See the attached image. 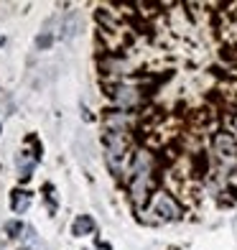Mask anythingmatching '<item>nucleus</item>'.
I'll list each match as a JSON object with an SVG mask.
<instances>
[{
	"label": "nucleus",
	"mask_w": 237,
	"mask_h": 250,
	"mask_svg": "<svg viewBox=\"0 0 237 250\" xmlns=\"http://www.w3.org/2000/svg\"><path fill=\"white\" fill-rule=\"evenodd\" d=\"M128 194L135 209H145L156 194V156L148 148H135L125 171Z\"/></svg>",
	"instance_id": "f257e3e1"
},
{
	"label": "nucleus",
	"mask_w": 237,
	"mask_h": 250,
	"mask_svg": "<svg viewBox=\"0 0 237 250\" xmlns=\"http://www.w3.org/2000/svg\"><path fill=\"white\" fill-rule=\"evenodd\" d=\"M145 214V222H151V225H166V222H178L184 217V207H181V202H178L174 197V191H168V189H158L151 204L145 209H140Z\"/></svg>",
	"instance_id": "f03ea898"
},
{
	"label": "nucleus",
	"mask_w": 237,
	"mask_h": 250,
	"mask_svg": "<svg viewBox=\"0 0 237 250\" xmlns=\"http://www.w3.org/2000/svg\"><path fill=\"white\" fill-rule=\"evenodd\" d=\"M102 146H105V164L110 168L112 176H122L125 179V171L130 166V148H128V135L125 133H112L105 130L102 133Z\"/></svg>",
	"instance_id": "7ed1b4c3"
},
{
	"label": "nucleus",
	"mask_w": 237,
	"mask_h": 250,
	"mask_svg": "<svg viewBox=\"0 0 237 250\" xmlns=\"http://www.w3.org/2000/svg\"><path fill=\"white\" fill-rule=\"evenodd\" d=\"M107 87V95L115 102V110H125V112H133L135 107L143 105L145 100V92L140 84H133V82H125V79H115V82L105 84Z\"/></svg>",
	"instance_id": "20e7f679"
},
{
	"label": "nucleus",
	"mask_w": 237,
	"mask_h": 250,
	"mask_svg": "<svg viewBox=\"0 0 237 250\" xmlns=\"http://www.w3.org/2000/svg\"><path fill=\"white\" fill-rule=\"evenodd\" d=\"M39 164V153H31V151H20L16 158V166H18V174L20 179H28L33 174V168Z\"/></svg>",
	"instance_id": "39448f33"
},
{
	"label": "nucleus",
	"mask_w": 237,
	"mask_h": 250,
	"mask_svg": "<svg viewBox=\"0 0 237 250\" xmlns=\"http://www.w3.org/2000/svg\"><path fill=\"white\" fill-rule=\"evenodd\" d=\"M72 232H74L77 237L95 232V220L89 217V214H82V217H77V220H74V227H72Z\"/></svg>",
	"instance_id": "423d86ee"
},
{
	"label": "nucleus",
	"mask_w": 237,
	"mask_h": 250,
	"mask_svg": "<svg viewBox=\"0 0 237 250\" xmlns=\"http://www.w3.org/2000/svg\"><path fill=\"white\" fill-rule=\"evenodd\" d=\"M28 204H31V197H28V191H13V212H26L28 209Z\"/></svg>",
	"instance_id": "0eeeda50"
},
{
	"label": "nucleus",
	"mask_w": 237,
	"mask_h": 250,
	"mask_svg": "<svg viewBox=\"0 0 237 250\" xmlns=\"http://www.w3.org/2000/svg\"><path fill=\"white\" fill-rule=\"evenodd\" d=\"M26 227L20 225V222H10V225H5V232L10 235V237H20V232H23Z\"/></svg>",
	"instance_id": "6e6552de"
},
{
	"label": "nucleus",
	"mask_w": 237,
	"mask_h": 250,
	"mask_svg": "<svg viewBox=\"0 0 237 250\" xmlns=\"http://www.w3.org/2000/svg\"><path fill=\"white\" fill-rule=\"evenodd\" d=\"M224 130H230V133L235 135V138H237V110L230 115V123H227V128H224Z\"/></svg>",
	"instance_id": "1a4fd4ad"
},
{
	"label": "nucleus",
	"mask_w": 237,
	"mask_h": 250,
	"mask_svg": "<svg viewBox=\"0 0 237 250\" xmlns=\"http://www.w3.org/2000/svg\"><path fill=\"white\" fill-rule=\"evenodd\" d=\"M36 46H39V49H49V46H51V33H43V36H39Z\"/></svg>",
	"instance_id": "9d476101"
},
{
	"label": "nucleus",
	"mask_w": 237,
	"mask_h": 250,
	"mask_svg": "<svg viewBox=\"0 0 237 250\" xmlns=\"http://www.w3.org/2000/svg\"><path fill=\"white\" fill-rule=\"evenodd\" d=\"M0 46H3V36H0Z\"/></svg>",
	"instance_id": "9b49d317"
}]
</instances>
